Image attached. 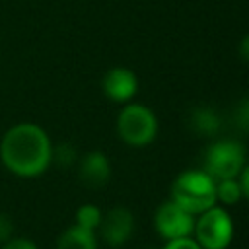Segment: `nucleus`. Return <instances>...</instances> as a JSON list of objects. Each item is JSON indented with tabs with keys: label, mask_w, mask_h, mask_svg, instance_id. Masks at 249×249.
Segmentation results:
<instances>
[{
	"label": "nucleus",
	"mask_w": 249,
	"mask_h": 249,
	"mask_svg": "<svg viewBox=\"0 0 249 249\" xmlns=\"http://www.w3.org/2000/svg\"><path fill=\"white\" fill-rule=\"evenodd\" d=\"M0 160L18 177H37L53 163L51 138L35 123L14 124L0 140Z\"/></svg>",
	"instance_id": "obj_1"
},
{
	"label": "nucleus",
	"mask_w": 249,
	"mask_h": 249,
	"mask_svg": "<svg viewBox=\"0 0 249 249\" xmlns=\"http://www.w3.org/2000/svg\"><path fill=\"white\" fill-rule=\"evenodd\" d=\"M171 200L196 216L218 202L216 181L204 169L183 171L171 185Z\"/></svg>",
	"instance_id": "obj_2"
},
{
	"label": "nucleus",
	"mask_w": 249,
	"mask_h": 249,
	"mask_svg": "<svg viewBox=\"0 0 249 249\" xmlns=\"http://www.w3.org/2000/svg\"><path fill=\"white\" fill-rule=\"evenodd\" d=\"M117 132L128 146H146L158 134V119L148 107L128 103L119 113Z\"/></svg>",
	"instance_id": "obj_3"
},
{
	"label": "nucleus",
	"mask_w": 249,
	"mask_h": 249,
	"mask_svg": "<svg viewBox=\"0 0 249 249\" xmlns=\"http://www.w3.org/2000/svg\"><path fill=\"white\" fill-rule=\"evenodd\" d=\"M245 167V150L237 140H218L204 152V171L214 179H231Z\"/></svg>",
	"instance_id": "obj_4"
},
{
	"label": "nucleus",
	"mask_w": 249,
	"mask_h": 249,
	"mask_svg": "<svg viewBox=\"0 0 249 249\" xmlns=\"http://www.w3.org/2000/svg\"><path fill=\"white\" fill-rule=\"evenodd\" d=\"M193 231L202 249H226L233 237V222L224 208L214 204L198 214Z\"/></svg>",
	"instance_id": "obj_5"
},
{
	"label": "nucleus",
	"mask_w": 249,
	"mask_h": 249,
	"mask_svg": "<svg viewBox=\"0 0 249 249\" xmlns=\"http://www.w3.org/2000/svg\"><path fill=\"white\" fill-rule=\"evenodd\" d=\"M154 226L158 233L167 241L177 237H187L195 230V216L185 208H181L177 202L167 200L156 210Z\"/></svg>",
	"instance_id": "obj_6"
},
{
	"label": "nucleus",
	"mask_w": 249,
	"mask_h": 249,
	"mask_svg": "<svg viewBox=\"0 0 249 249\" xmlns=\"http://www.w3.org/2000/svg\"><path fill=\"white\" fill-rule=\"evenodd\" d=\"M101 237L111 247H121L126 243L134 231V218L132 212L124 206H115L107 214L101 216V224L97 228Z\"/></svg>",
	"instance_id": "obj_7"
},
{
	"label": "nucleus",
	"mask_w": 249,
	"mask_h": 249,
	"mask_svg": "<svg viewBox=\"0 0 249 249\" xmlns=\"http://www.w3.org/2000/svg\"><path fill=\"white\" fill-rule=\"evenodd\" d=\"M101 88H103V93L111 101H115V103H126V101H130L136 95V91H138V80H136V74L132 70L123 68V66H117V68H111L103 76Z\"/></svg>",
	"instance_id": "obj_8"
},
{
	"label": "nucleus",
	"mask_w": 249,
	"mask_h": 249,
	"mask_svg": "<svg viewBox=\"0 0 249 249\" xmlns=\"http://www.w3.org/2000/svg\"><path fill=\"white\" fill-rule=\"evenodd\" d=\"M80 179L84 185L91 187V189H97V187H103L109 177H111V165H109V160L103 152L99 150H93V152H88L82 160H80Z\"/></svg>",
	"instance_id": "obj_9"
},
{
	"label": "nucleus",
	"mask_w": 249,
	"mask_h": 249,
	"mask_svg": "<svg viewBox=\"0 0 249 249\" xmlns=\"http://www.w3.org/2000/svg\"><path fill=\"white\" fill-rule=\"evenodd\" d=\"M189 126L195 134L212 138L222 128V117L212 107H195L189 115Z\"/></svg>",
	"instance_id": "obj_10"
},
{
	"label": "nucleus",
	"mask_w": 249,
	"mask_h": 249,
	"mask_svg": "<svg viewBox=\"0 0 249 249\" xmlns=\"http://www.w3.org/2000/svg\"><path fill=\"white\" fill-rule=\"evenodd\" d=\"M56 249H97L95 231L84 230L74 224L60 233L56 241Z\"/></svg>",
	"instance_id": "obj_11"
},
{
	"label": "nucleus",
	"mask_w": 249,
	"mask_h": 249,
	"mask_svg": "<svg viewBox=\"0 0 249 249\" xmlns=\"http://www.w3.org/2000/svg\"><path fill=\"white\" fill-rule=\"evenodd\" d=\"M241 185L237 177L231 179H220L216 181V200L224 204H235L241 198Z\"/></svg>",
	"instance_id": "obj_12"
},
{
	"label": "nucleus",
	"mask_w": 249,
	"mask_h": 249,
	"mask_svg": "<svg viewBox=\"0 0 249 249\" xmlns=\"http://www.w3.org/2000/svg\"><path fill=\"white\" fill-rule=\"evenodd\" d=\"M101 210L99 206L95 204H82L76 212V226L84 228V230H89V231H95L101 224Z\"/></svg>",
	"instance_id": "obj_13"
},
{
	"label": "nucleus",
	"mask_w": 249,
	"mask_h": 249,
	"mask_svg": "<svg viewBox=\"0 0 249 249\" xmlns=\"http://www.w3.org/2000/svg\"><path fill=\"white\" fill-rule=\"evenodd\" d=\"M231 123L239 132L249 134V95L241 97L235 103V107L231 111Z\"/></svg>",
	"instance_id": "obj_14"
},
{
	"label": "nucleus",
	"mask_w": 249,
	"mask_h": 249,
	"mask_svg": "<svg viewBox=\"0 0 249 249\" xmlns=\"http://www.w3.org/2000/svg\"><path fill=\"white\" fill-rule=\"evenodd\" d=\"M53 160L58 161L60 165H70L76 160V152L70 144H60V146L53 148Z\"/></svg>",
	"instance_id": "obj_15"
},
{
	"label": "nucleus",
	"mask_w": 249,
	"mask_h": 249,
	"mask_svg": "<svg viewBox=\"0 0 249 249\" xmlns=\"http://www.w3.org/2000/svg\"><path fill=\"white\" fill-rule=\"evenodd\" d=\"M163 249H202V247L196 243V239H191V237L187 235V237L169 239V241L165 243V247H163Z\"/></svg>",
	"instance_id": "obj_16"
},
{
	"label": "nucleus",
	"mask_w": 249,
	"mask_h": 249,
	"mask_svg": "<svg viewBox=\"0 0 249 249\" xmlns=\"http://www.w3.org/2000/svg\"><path fill=\"white\" fill-rule=\"evenodd\" d=\"M2 249H39L31 239L27 237H10L2 243Z\"/></svg>",
	"instance_id": "obj_17"
},
{
	"label": "nucleus",
	"mask_w": 249,
	"mask_h": 249,
	"mask_svg": "<svg viewBox=\"0 0 249 249\" xmlns=\"http://www.w3.org/2000/svg\"><path fill=\"white\" fill-rule=\"evenodd\" d=\"M12 237V220L6 214H0V243Z\"/></svg>",
	"instance_id": "obj_18"
},
{
	"label": "nucleus",
	"mask_w": 249,
	"mask_h": 249,
	"mask_svg": "<svg viewBox=\"0 0 249 249\" xmlns=\"http://www.w3.org/2000/svg\"><path fill=\"white\" fill-rule=\"evenodd\" d=\"M237 177H239V185H241V195L245 198H249V165L243 167Z\"/></svg>",
	"instance_id": "obj_19"
},
{
	"label": "nucleus",
	"mask_w": 249,
	"mask_h": 249,
	"mask_svg": "<svg viewBox=\"0 0 249 249\" xmlns=\"http://www.w3.org/2000/svg\"><path fill=\"white\" fill-rule=\"evenodd\" d=\"M239 54H241V58L249 64V35H245L243 39H241V45H239Z\"/></svg>",
	"instance_id": "obj_20"
}]
</instances>
